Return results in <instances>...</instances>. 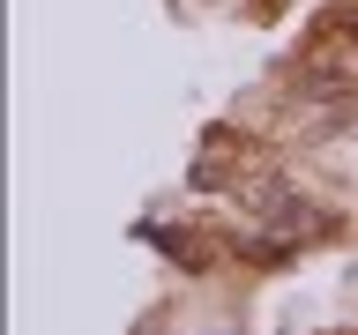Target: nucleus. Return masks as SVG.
I'll use <instances>...</instances> for the list:
<instances>
[{
	"label": "nucleus",
	"instance_id": "1",
	"mask_svg": "<svg viewBox=\"0 0 358 335\" xmlns=\"http://www.w3.org/2000/svg\"><path fill=\"white\" fill-rule=\"evenodd\" d=\"M299 89H306V97H351L358 89V52L321 60V67H299Z\"/></svg>",
	"mask_w": 358,
	"mask_h": 335
}]
</instances>
